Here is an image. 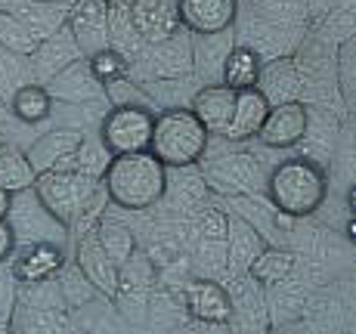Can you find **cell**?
<instances>
[{
	"instance_id": "1",
	"label": "cell",
	"mask_w": 356,
	"mask_h": 334,
	"mask_svg": "<svg viewBox=\"0 0 356 334\" xmlns=\"http://www.w3.org/2000/svg\"><path fill=\"white\" fill-rule=\"evenodd\" d=\"M99 183L112 204L143 214L168 195V167L149 149H136V152L112 155Z\"/></svg>"
},
{
	"instance_id": "2",
	"label": "cell",
	"mask_w": 356,
	"mask_h": 334,
	"mask_svg": "<svg viewBox=\"0 0 356 334\" xmlns=\"http://www.w3.org/2000/svg\"><path fill=\"white\" fill-rule=\"evenodd\" d=\"M266 195L270 204L282 217L291 220H307L323 208L328 195L325 170L307 155H294V158L279 161L266 176Z\"/></svg>"
},
{
	"instance_id": "3",
	"label": "cell",
	"mask_w": 356,
	"mask_h": 334,
	"mask_svg": "<svg viewBox=\"0 0 356 334\" xmlns=\"http://www.w3.org/2000/svg\"><path fill=\"white\" fill-rule=\"evenodd\" d=\"M211 133L202 127V121L193 115L189 106H168L155 112L152 136H149V152L164 167H195L208 155Z\"/></svg>"
},
{
	"instance_id": "4",
	"label": "cell",
	"mask_w": 356,
	"mask_h": 334,
	"mask_svg": "<svg viewBox=\"0 0 356 334\" xmlns=\"http://www.w3.org/2000/svg\"><path fill=\"white\" fill-rule=\"evenodd\" d=\"M99 180L93 176L81 174V170H72V167H53V170H44V174L34 176V192L38 199L47 204L53 217L65 226H72V220L78 217V210L90 201V195L97 192Z\"/></svg>"
},
{
	"instance_id": "5",
	"label": "cell",
	"mask_w": 356,
	"mask_h": 334,
	"mask_svg": "<svg viewBox=\"0 0 356 334\" xmlns=\"http://www.w3.org/2000/svg\"><path fill=\"white\" fill-rule=\"evenodd\" d=\"M6 223H10L16 244H34V242L65 244L68 242V226L59 223L56 217L47 210V204L38 199V192H34V183L10 195Z\"/></svg>"
},
{
	"instance_id": "6",
	"label": "cell",
	"mask_w": 356,
	"mask_h": 334,
	"mask_svg": "<svg viewBox=\"0 0 356 334\" xmlns=\"http://www.w3.org/2000/svg\"><path fill=\"white\" fill-rule=\"evenodd\" d=\"M152 121H155V108L140 106V102L108 106V112L102 115V121H99V142L112 155L149 149Z\"/></svg>"
},
{
	"instance_id": "7",
	"label": "cell",
	"mask_w": 356,
	"mask_h": 334,
	"mask_svg": "<svg viewBox=\"0 0 356 334\" xmlns=\"http://www.w3.org/2000/svg\"><path fill=\"white\" fill-rule=\"evenodd\" d=\"M134 62L143 65L149 81H186L193 74V37L180 28L159 44H143Z\"/></svg>"
},
{
	"instance_id": "8",
	"label": "cell",
	"mask_w": 356,
	"mask_h": 334,
	"mask_svg": "<svg viewBox=\"0 0 356 334\" xmlns=\"http://www.w3.org/2000/svg\"><path fill=\"white\" fill-rule=\"evenodd\" d=\"M159 285V269H155L152 257L149 254H130L124 263L118 267V285H115V294L118 297L121 312H127L130 306H136V319L149 310V297L152 288Z\"/></svg>"
},
{
	"instance_id": "9",
	"label": "cell",
	"mask_w": 356,
	"mask_h": 334,
	"mask_svg": "<svg viewBox=\"0 0 356 334\" xmlns=\"http://www.w3.org/2000/svg\"><path fill=\"white\" fill-rule=\"evenodd\" d=\"M47 93L53 102H65V106H93V102H106V87L97 81V74L87 65V56L74 59L65 65L56 78L47 81Z\"/></svg>"
},
{
	"instance_id": "10",
	"label": "cell",
	"mask_w": 356,
	"mask_h": 334,
	"mask_svg": "<svg viewBox=\"0 0 356 334\" xmlns=\"http://www.w3.org/2000/svg\"><path fill=\"white\" fill-rule=\"evenodd\" d=\"M81 56H84V53H81L72 28L63 25V28H56L53 34L38 40V47H34L29 56V74L38 84H47V81L56 78L65 65H72L74 59H81Z\"/></svg>"
},
{
	"instance_id": "11",
	"label": "cell",
	"mask_w": 356,
	"mask_h": 334,
	"mask_svg": "<svg viewBox=\"0 0 356 334\" xmlns=\"http://www.w3.org/2000/svg\"><path fill=\"white\" fill-rule=\"evenodd\" d=\"M307 102L289 99V102H276L270 106L264 124H260L257 140L270 149H294L307 133Z\"/></svg>"
},
{
	"instance_id": "12",
	"label": "cell",
	"mask_w": 356,
	"mask_h": 334,
	"mask_svg": "<svg viewBox=\"0 0 356 334\" xmlns=\"http://www.w3.org/2000/svg\"><path fill=\"white\" fill-rule=\"evenodd\" d=\"M183 310L195 319V322L208 325H227L232 319V301L227 285H220L217 278H193L183 288Z\"/></svg>"
},
{
	"instance_id": "13",
	"label": "cell",
	"mask_w": 356,
	"mask_h": 334,
	"mask_svg": "<svg viewBox=\"0 0 356 334\" xmlns=\"http://www.w3.org/2000/svg\"><path fill=\"white\" fill-rule=\"evenodd\" d=\"M177 16L189 34L232 31L238 19V0H177Z\"/></svg>"
},
{
	"instance_id": "14",
	"label": "cell",
	"mask_w": 356,
	"mask_h": 334,
	"mask_svg": "<svg viewBox=\"0 0 356 334\" xmlns=\"http://www.w3.org/2000/svg\"><path fill=\"white\" fill-rule=\"evenodd\" d=\"M232 106H236V90L227 87L223 81H211V84H202L189 99V108L202 127L211 136H223V131L229 127L232 118Z\"/></svg>"
},
{
	"instance_id": "15",
	"label": "cell",
	"mask_w": 356,
	"mask_h": 334,
	"mask_svg": "<svg viewBox=\"0 0 356 334\" xmlns=\"http://www.w3.org/2000/svg\"><path fill=\"white\" fill-rule=\"evenodd\" d=\"M65 25L72 28L74 40H78L81 53H90L108 47V25H106V0H74L68 6Z\"/></svg>"
},
{
	"instance_id": "16",
	"label": "cell",
	"mask_w": 356,
	"mask_h": 334,
	"mask_svg": "<svg viewBox=\"0 0 356 334\" xmlns=\"http://www.w3.org/2000/svg\"><path fill=\"white\" fill-rule=\"evenodd\" d=\"M257 90L264 93L270 106L298 99L300 90H307L304 68H300L298 59H291V56H273L270 62L264 59V65H260V78H257Z\"/></svg>"
},
{
	"instance_id": "17",
	"label": "cell",
	"mask_w": 356,
	"mask_h": 334,
	"mask_svg": "<svg viewBox=\"0 0 356 334\" xmlns=\"http://www.w3.org/2000/svg\"><path fill=\"white\" fill-rule=\"evenodd\" d=\"M74 267L84 272L90 278V285L99 291V294L112 297L115 294V285H118V263L102 251L97 229L90 233L78 235V248H74Z\"/></svg>"
},
{
	"instance_id": "18",
	"label": "cell",
	"mask_w": 356,
	"mask_h": 334,
	"mask_svg": "<svg viewBox=\"0 0 356 334\" xmlns=\"http://www.w3.org/2000/svg\"><path fill=\"white\" fill-rule=\"evenodd\" d=\"M134 31L140 34L143 44H159L180 31V16H177V0H134L130 6Z\"/></svg>"
},
{
	"instance_id": "19",
	"label": "cell",
	"mask_w": 356,
	"mask_h": 334,
	"mask_svg": "<svg viewBox=\"0 0 356 334\" xmlns=\"http://www.w3.org/2000/svg\"><path fill=\"white\" fill-rule=\"evenodd\" d=\"M63 267H65L63 244L34 242V244H22L10 272L16 282H47V278H56Z\"/></svg>"
},
{
	"instance_id": "20",
	"label": "cell",
	"mask_w": 356,
	"mask_h": 334,
	"mask_svg": "<svg viewBox=\"0 0 356 334\" xmlns=\"http://www.w3.org/2000/svg\"><path fill=\"white\" fill-rule=\"evenodd\" d=\"M81 140H84V131H78V127H56V131L40 133L38 140L25 149V158H29L34 176L44 174V170L59 167L68 155H74Z\"/></svg>"
},
{
	"instance_id": "21",
	"label": "cell",
	"mask_w": 356,
	"mask_h": 334,
	"mask_svg": "<svg viewBox=\"0 0 356 334\" xmlns=\"http://www.w3.org/2000/svg\"><path fill=\"white\" fill-rule=\"evenodd\" d=\"M204 180L217 192L238 195V192H248L254 186V180H260V174L251 155H220L217 161H211L204 167Z\"/></svg>"
},
{
	"instance_id": "22",
	"label": "cell",
	"mask_w": 356,
	"mask_h": 334,
	"mask_svg": "<svg viewBox=\"0 0 356 334\" xmlns=\"http://www.w3.org/2000/svg\"><path fill=\"white\" fill-rule=\"evenodd\" d=\"M266 112H270V102H266V97L257 87L236 90V106H232V118H229V127L223 131V140H229V142L257 140Z\"/></svg>"
},
{
	"instance_id": "23",
	"label": "cell",
	"mask_w": 356,
	"mask_h": 334,
	"mask_svg": "<svg viewBox=\"0 0 356 334\" xmlns=\"http://www.w3.org/2000/svg\"><path fill=\"white\" fill-rule=\"evenodd\" d=\"M260 248H264V235L238 214H227V269L232 276L248 269Z\"/></svg>"
},
{
	"instance_id": "24",
	"label": "cell",
	"mask_w": 356,
	"mask_h": 334,
	"mask_svg": "<svg viewBox=\"0 0 356 334\" xmlns=\"http://www.w3.org/2000/svg\"><path fill=\"white\" fill-rule=\"evenodd\" d=\"M10 10L16 12V19L29 28L34 37H47L56 28H63L68 19V6L53 3V0H13Z\"/></svg>"
},
{
	"instance_id": "25",
	"label": "cell",
	"mask_w": 356,
	"mask_h": 334,
	"mask_svg": "<svg viewBox=\"0 0 356 334\" xmlns=\"http://www.w3.org/2000/svg\"><path fill=\"white\" fill-rule=\"evenodd\" d=\"M260 65H264V59L257 56V50H251L248 44H236L223 56L220 81L232 90H251V87H257Z\"/></svg>"
},
{
	"instance_id": "26",
	"label": "cell",
	"mask_w": 356,
	"mask_h": 334,
	"mask_svg": "<svg viewBox=\"0 0 356 334\" xmlns=\"http://www.w3.org/2000/svg\"><path fill=\"white\" fill-rule=\"evenodd\" d=\"M6 108H10V115L19 118L22 124H40V121L50 118L53 99H50V93H47L44 84H38V81H25V84H19L16 90H13Z\"/></svg>"
},
{
	"instance_id": "27",
	"label": "cell",
	"mask_w": 356,
	"mask_h": 334,
	"mask_svg": "<svg viewBox=\"0 0 356 334\" xmlns=\"http://www.w3.org/2000/svg\"><path fill=\"white\" fill-rule=\"evenodd\" d=\"M298 269V257L291 254V251L285 248H276V244H270V248H260L257 257L248 263V276L254 278V282L260 285V288H270V285L282 282V278H289L291 272Z\"/></svg>"
},
{
	"instance_id": "28",
	"label": "cell",
	"mask_w": 356,
	"mask_h": 334,
	"mask_svg": "<svg viewBox=\"0 0 356 334\" xmlns=\"http://www.w3.org/2000/svg\"><path fill=\"white\" fill-rule=\"evenodd\" d=\"M34 183V170L25 158L22 149L10 146V142H0V186L6 192H19V189L31 186Z\"/></svg>"
},
{
	"instance_id": "29",
	"label": "cell",
	"mask_w": 356,
	"mask_h": 334,
	"mask_svg": "<svg viewBox=\"0 0 356 334\" xmlns=\"http://www.w3.org/2000/svg\"><path fill=\"white\" fill-rule=\"evenodd\" d=\"M108 161H112V152H108L106 146H102L99 140H93V136L84 133V140L78 142V149H74V155H68L59 167H72V170H81V174L93 176V180H99L102 174H106Z\"/></svg>"
},
{
	"instance_id": "30",
	"label": "cell",
	"mask_w": 356,
	"mask_h": 334,
	"mask_svg": "<svg viewBox=\"0 0 356 334\" xmlns=\"http://www.w3.org/2000/svg\"><path fill=\"white\" fill-rule=\"evenodd\" d=\"M97 238H99V244H102V251H106L108 257H112L115 263H124L130 254L136 251V233L134 229H127L124 223H112V220H106L102 217L99 220V226H97Z\"/></svg>"
},
{
	"instance_id": "31",
	"label": "cell",
	"mask_w": 356,
	"mask_h": 334,
	"mask_svg": "<svg viewBox=\"0 0 356 334\" xmlns=\"http://www.w3.org/2000/svg\"><path fill=\"white\" fill-rule=\"evenodd\" d=\"M19 331H59L65 328V306H22L19 303L16 322Z\"/></svg>"
},
{
	"instance_id": "32",
	"label": "cell",
	"mask_w": 356,
	"mask_h": 334,
	"mask_svg": "<svg viewBox=\"0 0 356 334\" xmlns=\"http://www.w3.org/2000/svg\"><path fill=\"white\" fill-rule=\"evenodd\" d=\"M59 276L63 278L56 282V288H59V297H63L65 310H78V306L90 303L93 297L99 294V291L90 285V278H87L78 267H63L59 269Z\"/></svg>"
},
{
	"instance_id": "33",
	"label": "cell",
	"mask_w": 356,
	"mask_h": 334,
	"mask_svg": "<svg viewBox=\"0 0 356 334\" xmlns=\"http://www.w3.org/2000/svg\"><path fill=\"white\" fill-rule=\"evenodd\" d=\"M0 47L19 56H31V50L38 47V37L19 22L13 10H0Z\"/></svg>"
},
{
	"instance_id": "34",
	"label": "cell",
	"mask_w": 356,
	"mask_h": 334,
	"mask_svg": "<svg viewBox=\"0 0 356 334\" xmlns=\"http://www.w3.org/2000/svg\"><path fill=\"white\" fill-rule=\"evenodd\" d=\"M332 74L338 81V93H341V102L344 108H353V34L344 37L334 50V59H332Z\"/></svg>"
},
{
	"instance_id": "35",
	"label": "cell",
	"mask_w": 356,
	"mask_h": 334,
	"mask_svg": "<svg viewBox=\"0 0 356 334\" xmlns=\"http://www.w3.org/2000/svg\"><path fill=\"white\" fill-rule=\"evenodd\" d=\"M25 81H31L29 56H19V53H10L6 47H0V99L10 102L13 90Z\"/></svg>"
},
{
	"instance_id": "36",
	"label": "cell",
	"mask_w": 356,
	"mask_h": 334,
	"mask_svg": "<svg viewBox=\"0 0 356 334\" xmlns=\"http://www.w3.org/2000/svg\"><path fill=\"white\" fill-rule=\"evenodd\" d=\"M87 65H90V72L97 74V81H102V84L130 72L127 56H124V53H118L115 47H102V50L90 53V56H87Z\"/></svg>"
},
{
	"instance_id": "37",
	"label": "cell",
	"mask_w": 356,
	"mask_h": 334,
	"mask_svg": "<svg viewBox=\"0 0 356 334\" xmlns=\"http://www.w3.org/2000/svg\"><path fill=\"white\" fill-rule=\"evenodd\" d=\"M16 238H13V229L6 220H0V267H3L6 260H13V254H16Z\"/></svg>"
},
{
	"instance_id": "38",
	"label": "cell",
	"mask_w": 356,
	"mask_h": 334,
	"mask_svg": "<svg viewBox=\"0 0 356 334\" xmlns=\"http://www.w3.org/2000/svg\"><path fill=\"white\" fill-rule=\"evenodd\" d=\"M10 195L13 192H6V189L0 186V220H6V210H10Z\"/></svg>"
},
{
	"instance_id": "39",
	"label": "cell",
	"mask_w": 356,
	"mask_h": 334,
	"mask_svg": "<svg viewBox=\"0 0 356 334\" xmlns=\"http://www.w3.org/2000/svg\"><path fill=\"white\" fill-rule=\"evenodd\" d=\"M6 118H10V108H6V102L3 99H0V124H3V121Z\"/></svg>"
},
{
	"instance_id": "40",
	"label": "cell",
	"mask_w": 356,
	"mask_h": 334,
	"mask_svg": "<svg viewBox=\"0 0 356 334\" xmlns=\"http://www.w3.org/2000/svg\"><path fill=\"white\" fill-rule=\"evenodd\" d=\"M10 3L13 0H0V10H10Z\"/></svg>"
},
{
	"instance_id": "41",
	"label": "cell",
	"mask_w": 356,
	"mask_h": 334,
	"mask_svg": "<svg viewBox=\"0 0 356 334\" xmlns=\"http://www.w3.org/2000/svg\"><path fill=\"white\" fill-rule=\"evenodd\" d=\"M53 3H63V6H72L74 0H53Z\"/></svg>"
}]
</instances>
